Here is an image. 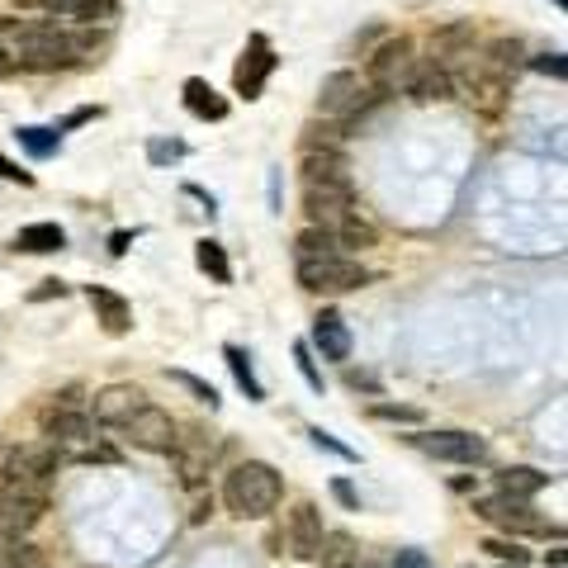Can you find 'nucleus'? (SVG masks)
Returning <instances> with one entry per match:
<instances>
[{
	"label": "nucleus",
	"mask_w": 568,
	"mask_h": 568,
	"mask_svg": "<svg viewBox=\"0 0 568 568\" xmlns=\"http://www.w3.org/2000/svg\"><path fill=\"white\" fill-rule=\"evenodd\" d=\"M0 180H19V185H34V176H29V171H19V166H15L10 157H0Z\"/></svg>",
	"instance_id": "obj_42"
},
{
	"label": "nucleus",
	"mask_w": 568,
	"mask_h": 568,
	"mask_svg": "<svg viewBox=\"0 0 568 568\" xmlns=\"http://www.w3.org/2000/svg\"><path fill=\"white\" fill-rule=\"evenodd\" d=\"M393 568H431V559H426V550H398Z\"/></svg>",
	"instance_id": "obj_41"
},
{
	"label": "nucleus",
	"mask_w": 568,
	"mask_h": 568,
	"mask_svg": "<svg viewBox=\"0 0 568 568\" xmlns=\"http://www.w3.org/2000/svg\"><path fill=\"white\" fill-rule=\"evenodd\" d=\"M507 568H526V564H507Z\"/></svg>",
	"instance_id": "obj_49"
},
{
	"label": "nucleus",
	"mask_w": 568,
	"mask_h": 568,
	"mask_svg": "<svg viewBox=\"0 0 568 568\" xmlns=\"http://www.w3.org/2000/svg\"><path fill=\"white\" fill-rule=\"evenodd\" d=\"M308 436H313V445H318V450H332V455H341V460H355L351 450H346V445H341V441H332V436H327V431H322V426H313V431H308Z\"/></svg>",
	"instance_id": "obj_39"
},
{
	"label": "nucleus",
	"mask_w": 568,
	"mask_h": 568,
	"mask_svg": "<svg viewBox=\"0 0 568 568\" xmlns=\"http://www.w3.org/2000/svg\"><path fill=\"white\" fill-rule=\"evenodd\" d=\"M322 535H327V531H322L318 502H294L289 516H284V535H280V545L289 550V559H303V564H308V559H318Z\"/></svg>",
	"instance_id": "obj_7"
},
{
	"label": "nucleus",
	"mask_w": 568,
	"mask_h": 568,
	"mask_svg": "<svg viewBox=\"0 0 568 568\" xmlns=\"http://www.w3.org/2000/svg\"><path fill=\"white\" fill-rule=\"evenodd\" d=\"M223 355H228L232 374H237V384L247 389V398H251V403H261V398H266V389H261V379H256V370H251V355L242 351V346H223Z\"/></svg>",
	"instance_id": "obj_29"
},
{
	"label": "nucleus",
	"mask_w": 568,
	"mask_h": 568,
	"mask_svg": "<svg viewBox=\"0 0 568 568\" xmlns=\"http://www.w3.org/2000/svg\"><path fill=\"white\" fill-rule=\"evenodd\" d=\"M185 109H190L195 119H204V124L228 119V100H223V95H218L209 81H199V76H190V81H185Z\"/></svg>",
	"instance_id": "obj_21"
},
{
	"label": "nucleus",
	"mask_w": 568,
	"mask_h": 568,
	"mask_svg": "<svg viewBox=\"0 0 568 568\" xmlns=\"http://www.w3.org/2000/svg\"><path fill=\"white\" fill-rule=\"evenodd\" d=\"M171 379H176L180 389H190V393H195L199 403H209V408H218V389H213V384H204L199 374H185V370H176V374H171Z\"/></svg>",
	"instance_id": "obj_35"
},
{
	"label": "nucleus",
	"mask_w": 568,
	"mask_h": 568,
	"mask_svg": "<svg viewBox=\"0 0 568 568\" xmlns=\"http://www.w3.org/2000/svg\"><path fill=\"white\" fill-rule=\"evenodd\" d=\"M95 114H100V109H76V114H67V119L57 124V133H67V128H76V124H90Z\"/></svg>",
	"instance_id": "obj_45"
},
{
	"label": "nucleus",
	"mask_w": 568,
	"mask_h": 568,
	"mask_svg": "<svg viewBox=\"0 0 568 568\" xmlns=\"http://www.w3.org/2000/svg\"><path fill=\"white\" fill-rule=\"evenodd\" d=\"M365 568H379V564H365Z\"/></svg>",
	"instance_id": "obj_50"
},
{
	"label": "nucleus",
	"mask_w": 568,
	"mask_h": 568,
	"mask_svg": "<svg viewBox=\"0 0 568 568\" xmlns=\"http://www.w3.org/2000/svg\"><path fill=\"white\" fill-rule=\"evenodd\" d=\"M483 550L493 554V559H502V564H526V550L516 540H483Z\"/></svg>",
	"instance_id": "obj_36"
},
{
	"label": "nucleus",
	"mask_w": 568,
	"mask_h": 568,
	"mask_svg": "<svg viewBox=\"0 0 568 568\" xmlns=\"http://www.w3.org/2000/svg\"><path fill=\"white\" fill-rule=\"evenodd\" d=\"M119 431L133 441V450H147V455H171V450H176V436H180V426L171 422V412L152 408V403L142 412H133Z\"/></svg>",
	"instance_id": "obj_8"
},
{
	"label": "nucleus",
	"mask_w": 568,
	"mask_h": 568,
	"mask_svg": "<svg viewBox=\"0 0 568 568\" xmlns=\"http://www.w3.org/2000/svg\"><path fill=\"white\" fill-rule=\"evenodd\" d=\"M209 512H213V497H209V493H199V488H195V502H190V521L199 526V521H204Z\"/></svg>",
	"instance_id": "obj_44"
},
{
	"label": "nucleus",
	"mask_w": 568,
	"mask_h": 568,
	"mask_svg": "<svg viewBox=\"0 0 568 568\" xmlns=\"http://www.w3.org/2000/svg\"><path fill=\"white\" fill-rule=\"evenodd\" d=\"M275 62L280 57L270 53V43L261 34L247 43V53H242V62H237V71H232V90L242 95V100H256L261 90H266V81H270V71H275Z\"/></svg>",
	"instance_id": "obj_14"
},
{
	"label": "nucleus",
	"mask_w": 568,
	"mask_h": 568,
	"mask_svg": "<svg viewBox=\"0 0 568 568\" xmlns=\"http://www.w3.org/2000/svg\"><path fill=\"white\" fill-rule=\"evenodd\" d=\"M370 417H379V422H422V408H408V403H374Z\"/></svg>",
	"instance_id": "obj_32"
},
{
	"label": "nucleus",
	"mask_w": 568,
	"mask_h": 568,
	"mask_svg": "<svg viewBox=\"0 0 568 568\" xmlns=\"http://www.w3.org/2000/svg\"><path fill=\"white\" fill-rule=\"evenodd\" d=\"M318 568H360V550L346 531L337 535H322V550H318Z\"/></svg>",
	"instance_id": "obj_25"
},
{
	"label": "nucleus",
	"mask_w": 568,
	"mask_h": 568,
	"mask_svg": "<svg viewBox=\"0 0 568 568\" xmlns=\"http://www.w3.org/2000/svg\"><path fill=\"white\" fill-rule=\"evenodd\" d=\"M176 464H180V483L185 488H199L204 483V474H209L213 455H218V436L213 431H204V426H190L185 436H176Z\"/></svg>",
	"instance_id": "obj_9"
},
{
	"label": "nucleus",
	"mask_w": 568,
	"mask_h": 568,
	"mask_svg": "<svg viewBox=\"0 0 568 568\" xmlns=\"http://www.w3.org/2000/svg\"><path fill=\"white\" fill-rule=\"evenodd\" d=\"M48 497L38 493H19V488H0V540H19L43 521Z\"/></svg>",
	"instance_id": "obj_12"
},
{
	"label": "nucleus",
	"mask_w": 568,
	"mask_h": 568,
	"mask_svg": "<svg viewBox=\"0 0 568 568\" xmlns=\"http://www.w3.org/2000/svg\"><path fill=\"white\" fill-rule=\"evenodd\" d=\"M43 441L57 450H86L95 441V422L81 408H48L43 412Z\"/></svg>",
	"instance_id": "obj_13"
},
{
	"label": "nucleus",
	"mask_w": 568,
	"mask_h": 568,
	"mask_svg": "<svg viewBox=\"0 0 568 568\" xmlns=\"http://www.w3.org/2000/svg\"><path fill=\"white\" fill-rule=\"evenodd\" d=\"M332 251H341V247L327 228H313V223H308V228L294 237V261H313V256H332Z\"/></svg>",
	"instance_id": "obj_27"
},
{
	"label": "nucleus",
	"mask_w": 568,
	"mask_h": 568,
	"mask_svg": "<svg viewBox=\"0 0 568 568\" xmlns=\"http://www.w3.org/2000/svg\"><path fill=\"white\" fill-rule=\"evenodd\" d=\"M142 408H147V393L138 384H109V389L95 393V422L100 426H124Z\"/></svg>",
	"instance_id": "obj_16"
},
{
	"label": "nucleus",
	"mask_w": 568,
	"mask_h": 568,
	"mask_svg": "<svg viewBox=\"0 0 568 568\" xmlns=\"http://www.w3.org/2000/svg\"><path fill=\"white\" fill-rule=\"evenodd\" d=\"M0 43L5 53L15 57V67L24 71H57V67H76L81 57L95 53L90 34H71L57 29L53 19H0Z\"/></svg>",
	"instance_id": "obj_1"
},
{
	"label": "nucleus",
	"mask_w": 568,
	"mask_h": 568,
	"mask_svg": "<svg viewBox=\"0 0 568 568\" xmlns=\"http://www.w3.org/2000/svg\"><path fill=\"white\" fill-rule=\"evenodd\" d=\"M10 71H15V57L5 53V43H0V76H10Z\"/></svg>",
	"instance_id": "obj_48"
},
{
	"label": "nucleus",
	"mask_w": 568,
	"mask_h": 568,
	"mask_svg": "<svg viewBox=\"0 0 568 568\" xmlns=\"http://www.w3.org/2000/svg\"><path fill=\"white\" fill-rule=\"evenodd\" d=\"M294 360H299V374L308 379V389L322 393V370L313 365V346H308V341H294Z\"/></svg>",
	"instance_id": "obj_33"
},
{
	"label": "nucleus",
	"mask_w": 568,
	"mask_h": 568,
	"mask_svg": "<svg viewBox=\"0 0 568 568\" xmlns=\"http://www.w3.org/2000/svg\"><path fill=\"white\" fill-rule=\"evenodd\" d=\"M531 67L540 71V76H554V81H564V76H568V62H564V53H540V57H535V62H531Z\"/></svg>",
	"instance_id": "obj_37"
},
{
	"label": "nucleus",
	"mask_w": 568,
	"mask_h": 568,
	"mask_svg": "<svg viewBox=\"0 0 568 568\" xmlns=\"http://www.w3.org/2000/svg\"><path fill=\"white\" fill-rule=\"evenodd\" d=\"M374 100H384V95H370V90L360 86V76H355V71H332V76L322 81L318 109H322V114H332V119H360Z\"/></svg>",
	"instance_id": "obj_6"
},
{
	"label": "nucleus",
	"mask_w": 568,
	"mask_h": 568,
	"mask_svg": "<svg viewBox=\"0 0 568 568\" xmlns=\"http://www.w3.org/2000/svg\"><path fill=\"white\" fill-rule=\"evenodd\" d=\"M493 62L497 67H516V62H521V43H507V38H502V43H493Z\"/></svg>",
	"instance_id": "obj_38"
},
{
	"label": "nucleus",
	"mask_w": 568,
	"mask_h": 568,
	"mask_svg": "<svg viewBox=\"0 0 568 568\" xmlns=\"http://www.w3.org/2000/svg\"><path fill=\"white\" fill-rule=\"evenodd\" d=\"M550 483V474H540V469H526V464H516V469H502L497 474V493H512V497H535L540 488Z\"/></svg>",
	"instance_id": "obj_26"
},
{
	"label": "nucleus",
	"mask_w": 568,
	"mask_h": 568,
	"mask_svg": "<svg viewBox=\"0 0 568 568\" xmlns=\"http://www.w3.org/2000/svg\"><path fill=\"white\" fill-rule=\"evenodd\" d=\"M332 493H337V502L346 507V512H360V493H355L346 479H332Z\"/></svg>",
	"instance_id": "obj_40"
},
{
	"label": "nucleus",
	"mask_w": 568,
	"mask_h": 568,
	"mask_svg": "<svg viewBox=\"0 0 568 568\" xmlns=\"http://www.w3.org/2000/svg\"><path fill=\"white\" fill-rule=\"evenodd\" d=\"M280 497H284V479H280V469L266 460H242L223 479V507L232 516H242V521L270 516L280 507Z\"/></svg>",
	"instance_id": "obj_2"
},
{
	"label": "nucleus",
	"mask_w": 568,
	"mask_h": 568,
	"mask_svg": "<svg viewBox=\"0 0 568 568\" xmlns=\"http://www.w3.org/2000/svg\"><path fill=\"white\" fill-rule=\"evenodd\" d=\"M128 242H133L128 232H114V237H109V251H114V256H124V251H128Z\"/></svg>",
	"instance_id": "obj_47"
},
{
	"label": "nucleus",
	"mask_w": 568,
	"mask_h": 568,
	"mask_svg": "<svg viewBox=\"0 0 568 568\" xmlns=\"http://www.w3.org/2000/svg\"><path fill=\"white\" fill-rule=\"evenodd\" d=\"M355 209L351 180H303V213L313 228H337L341 218Z\"/></svg>",
	"instance_id": "obj_5"
},
{
	"label": "nucleus",
	"mask_w": 568,
	"mask_h": 568,
	"mask_svg": "<svg viewBox=\"0 0 568 568\" xmlns=\"http://www.w3.org/2000/svg\"><path fill=\"white\" fill-rule=\"evenodd\" d=\"M53 408H81V389H62L53 398Z\"/></svg>",
	"instance_id": "obj_46"
},
{
	"label": "nucleus",
	"mask_w": 568,
	"mask_h": 568,
	"mask_svg": "<svg viewBox=\"0 0 568 568\" xmlns=\"http://www.w3.org/2000/svg\"><path fill=\"white\" fill-rule=\"evenodd\" d=\"M337 142H341V124H308L303 152H318V147H337Z\"/></svg>",
	"instance_id": "obj_34"
},
{
	"label": "nucleus",
	"mask_w": 568,
	"mask_h": 568,
	"mask_svg": "<svg viewBox=\"0 0 568 568\" xmlns=\"http://www.w3.org/2000/svg\"><path fill=\"white\" fill-rule=\"evenodd\" d=\"M426 455H436V460H450V464H479L488 455V445L483 436H469V431H426L417 436Z\"/></svg>",
	"instance_id": "obj_15"
},
{
	"label": "nucleus",
	"mask_w": 568,
	"mask_h": 568,
	"mask_svg": "<svg viewBox=\"0 0 568 568\" xmlns=\"http://www.w3.org/2000/svg\"><path fill=\"white\" fill-rule=\"evenodd\" d=\"M19 251H34V256H48V251H62L67 247V232L57 228V223H24L15 237Z\"/></svg>",
	"instance_id": "obj_22"
},
{
	"label": "nucleus",
	"mask_w": 568,
	"mask_h": 568,
	"mask_svg": "<svg viewBox=\"0 0 568 568\" xmlns=\"http://www.w3.org/2000/svg\"><path fill=\"white\" fill-rule=\"evenodd\" d=\"M313 351L322 360H351V327L341 322L337 308H322L313 318Z\"/></svg>",
	"instance_id": "obj_17"
},
{
	"label": "nucleus",
	"mask_w": 568,
	"mask_h": 568,
	"mask_svg": "<svg viewBox=\"0 0 568 568\" xmlns=\"http://www.w3.org/2000/svg\"><path fill=\"white\" fill-rule=\"evenodd\" d=\"M474 512H479L483 521L502 526L507 535H535V531H545V526H540V516H535V507H531V497L497 493V497H483Z\"/></svg>",
	"instance_id": "obj_10"
},
{
	"label": "nucleus",
	"mask_w": 568,
	"mask_h": 568,
	"mask_svg": "<svg viewBox=\"0 0 568 568\" xmlns=\"http://www.w3.org/2000/svg\"><path fill=\"white\" fill-rule=\"evenodd\" d=\"M412 67H417V57H412L408 38H393V43H384V48L370 57V76H374V86H379V95H398V90L408 86Z\"/></svg>",
	"instance_id": "obj_11"
},
{
	"label": "nucleus",
	"mask_w": 568,
	"mask_h": 568,
	"mask_svg": "<svg viewBox=\"0 0 568 568\" xmlns=\"http://www.w3.org/2000/svg\"><path fill=\"white\" fill-rule=\"evenodd\" d=\"M15 138H19V147L38 161H48L57 147H62V133H57V128H19Z\"/></svg>",
	"instance_id": "obj_30"
},
{
	"label": "nucleus",
	"mask_w": 568,
	"mask_h": 568,
	"mask_svg": "<svg viewBox=\"0 0 568 568\" xmlns=\"http://www.w3.org/2000/svg\"><path fill=\"white\" fill-rule=\"evenodd\" d=\"M299 284L308 294H351L360 284H370V270L360 261H351L346 251H332V256L299 261Z\"/></svg>",
	"instance_id": "obj_4"
},
{
	"label": "nucleus",
	"mask_w": 568,
	"mask_h": 568,
	"mask_svg": "<svg viewBox=\"0 0 568 568\" xmlns=\"http://www.w3.org/2000/svg\"><path fill=\"white\" fill-rule=\"evenodd\" d=\"M180 157H185V142H176V138L147 142V161H152V166H171V161H180Z\"/></svg>",
	"instance_id": "obj_31"
},
{
	"label": "nucleus",
	"mask_w": 568,
	"mask_h": 568,
	"mask_svg": "<svg viewBox=\"0 0 568 568\" xmlns=\"http://www.w3.org/2000/svg\"><path fill=\"white\" fill-rule=\"evenodd\" d=\"M86 299H90V308H95V318H100V327H105L109 337H124L128 327H133V308H128V299H119L114 289H105V284H90Z\"/></svg>",
	"instance_id": "obj_19"
},
{
	"label": "nucleus",
	"mask_w": 568,
	"mask_h": 568,
	"mask_svg": "<svg viewBox=\"0 0 568 568\" xmlns=\"http://www.w3.org/2000/svg\"><path fill=\"white\" fill-rule=\"evenodd\" d=\"M303 180H351L346 176V161L337 147H318V152H303Z\"/></svg>",
	"instance_id": "obj_24"
},
{
	"label": "nucleus",
	"mask_w": 568,
	"mask_h": 568,
	"mask_svg": "<svg viewBox=\"0 0 568 568\" xmlns=\"http://www.w3.org/2000/svg\"><path fill=\"white\" fill-rule=\"evenodd\" d=\"M403 95H412L417 105H436V100H450V95H455V81H450V71H445L441 62H417L408 76V86H403Z\"/></svg>",
	"instance_id": "obj_18"
},
{
	"label": "nucleus",
	"mask_w": 568,
	"mask_h": 568,
	"mask_svg": "<svg viewBox=\"0 0 568 568\" xmlns=\"http://www.w3.org/2000/svg\"><path fill=\"white\" fill-rule=\"evenodd\" d=\"M62 294H67V284H62V280H43V289H34L29 299L43 303V299H62Z\"/></svg>",
	"instance_id": "obj_43"
},
{
	"label": "nucleus",
	"mask_w": 568,
	"mask_h": 568,
	"mask_svg": "<svg viewBox=\"0 0 568 568\" xmlns=\"http://www.w3.org/2000/svg\"><path fill=\"white\" fill-rule=\"evenodd\" d=\"M19 10H43L53 19H76V24H95L114 10V0H19Z\"/></svg>",
	"instance_id": "obj_20"
},
{
	"label": "nucleus",
	"mask_w": 568,
	"mask_h": 568,
	"mask_svg": "<svg viewBox=\"0 0 568 568\" xmlns=\"http://www.w3.org/2000/svg\"><path fill=\"white\" fill-rule=\"evenodd\" d=\"M67 464V455L48 441H34V445H10L5 460H0V488H19V493H38L48 497V483L53 474Z\"/></svg>",
	"instance_id": "obj_3"
},
{
	"label": "nucleus",
	"mask_w": 568,
	"mask_h": 568,
	"mask_svg": "<svg viewBox=\"0 0 568 568\" xmlns=\"http://www.w3.org/2000/svg\"><path fill=\"white\" fill-rule=\"evenodd\" d=\"M332 237H337V247H346V251H365V247H374V242H379L374 223H370V218H360V209L346 213L337 228H332Z\"/></svg>",
	"instance_id": "obj_23"
},
{
	"label": "nucleus",
	"mask_w": 568,
	"mask_h": 568,
	"mask_svg": "<svg viewBox=\"0 0 568 568\" xmlns=\"http://www.w3.org/2000/svg\"><path fill=\"white\" fill-rule=\"evenodd\" d=\"M195 261H199V270H204V275H213V280H218V284H232L228 251L218 247L213 237H204V242H199V247H195Z\"/></svg>",
	"instance_id": "obj_28"
}]
</instances>
